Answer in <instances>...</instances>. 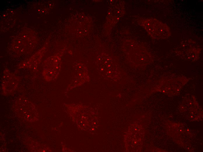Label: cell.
Masks as SVG:
<instances>
[{"mask_svg":"<svg viewBox=\"0 0 203 152\" xmlns=\"http://www.w3.org/2000/svg\"><path fill=\"white\" fill-rule=\"evenodd\" d=\"M152 20V22L148 20L145 27L153 37L158 39H164L170 36V30L167 25L157 20Z\"/></svg>","mask_w":203,"mask_h":152,"instance_id":"cell-1","label":"cell"}]
</instances>
